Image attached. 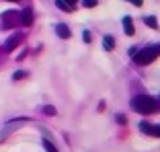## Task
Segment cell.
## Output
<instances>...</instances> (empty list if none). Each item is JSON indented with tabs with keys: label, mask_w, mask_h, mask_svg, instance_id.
<instances>
[{
	"label": "cell",
	"mask_w": 160,
	"mask_h": 152,
	"mask_svg": "<svg viewBox=\"0 0 160 152\" xmlns=\"http://www.w3.org/2000/svg\"><path fill=\"white\" fill-rule=\"evenodd\" d=\"M132 109L138 111V113H144V115H150L156 111V99L150 95H138L132 99Z\"/></svg>",
	"instance_id": "1"
},
{
	"label": "cell",
	"mask_w": 160,
	"mask_h": 152,
	"mask_svg": "<svg viewBox=\"0 0 160 152\" xmlns=\"http://www.w3.org/2000/svg\"><path fill=\"white\" fill-rule=\"evenodd\" d=\"M158 56H160V48H144L140 53L133 56V62H136L138 66H148V64L154 62Z\"/></svg>",
	"instance_id": "2"
},
{
	"label": "cell",
	"mask_w": 160,
	"mask_h": 152,
	"mask_svg": "<svg viewBox=\"0 0 160 152\" xmlns=\"http://www.w3.org/2000/svg\"><path fill=\"white\" fill-rule=\"evenodd\" d=\"M140 129H142L144 134H150V136H160V128L148 124V121H142V124H140Z\"/></svg>",
	"instance_id": "3"
},
{
	"label": "cell",
	"mask_w": 160,
	"mask_h": 152,
	"mask_svg": "<svg viewBox=\"0 0 160 152\" xmlns=\"http://www.w3.org/2000/svg\"><path fill=\"white\" fill-rule=\"evenodd\" d=\"M56 33L60 35L62 39H68V37H70V29H68V27H66L64 23H60V25L56 27Z\"/></svg>",
	"instance_id": "4"
},
{
	"label": "cell",
	"mask_w": 160,
	"mask_h": 152,
	"mask_svg": "<svg viewBox=\"0 0 160 152\" xmlns=\"http://www.w3.org/2000/svg\"><path fill=\"white\" fill-rule=\"evenodd\" d=\"M19 41H21V35H12V37L6 41V52H12V49L19 45Z\"/></svg>",
	"instance_id": "5"
},
{
	"label": "cell",
	"mask_w": 160,
	"mask_h": 152,
	"mask_svg": "<svg viewBox=\"0 0 160 152\" xmlns=\"http://www.w3.org/2000/svg\"><path fill=\"white\" fill-rule=\"evenodd\" d=\"M21 21H23V25H31L33 23V13H31L29 8H25L23 14H21Z\"/></svg>",
	"instance_id": "6"
},
{
	"label": "cell",
	"mask_w": 160,
	"mask_h": 152,
	"mask_svg": "<svg viewBox=\"0 0 160 152\" xmlns=\"http://www.w3.org/2000/svg\"><path fill=\"white\" fill-rule=\"evenodd\" d=\"M123 27H125V33L127 35H133V23H132V19H129V17H125V19H123Z\"/></svg>",
	"instance_id": "7"
},
{
	"label": "cell",
	"mask_w": 160,
	"mask_h": 152,
	"mask_svg": "<svg viewBox=\"0 0 160 152\" xmlns=\"http://www.w3.org/2000/svg\"><path fill=\"white\" fill-rule=\"evenodd\" d=\"M103 45H105V49H113V45H115V41H113V37H105L103 39Z\"/></svg>",
	"instance_id": "8"
},
{
	"label": "cell",
	"mask_w": 160,
	"mask_h": 152,
	"mask_svg": "<svg viewBox=\"0 0 160 152\" xmlns=\"http://www.w3.org/2000/svg\"><path fill=\"white\" fill-rule=\"evenodd\" d=\"M144 21H146V25H148V27H152V29L158 27V21H156V17H146Z\"/></svg>",
	"instance_id": "9"
},
{
	"label": "cell",
	"mask_w": 160,
	"mask_h": 152,
	"mask_svg": "<svg viewBox=\"0 0 160 152\" xmlns=\"http://www.w3.org/2000/svg\"><path fill=\"white\" fill-rule=\"evenodd\" d=\"M56 4L60 6L62 10H66V13H70V10H72V6L68 4V2H64V0H56Z\"/></svg>",
	"instance_id": "10"
},
{
	"label": "cell",
	"mask_w": 160,
	"mask_h": 152,
	"mask_svg": "<svg viewBox=\"0 0 160 152\" xmlns=\"http://www.w3.org/2000/svg\"><path fill=\"white\" fill-rule=\"evenodd\" d=\"M82 2H84L86 8H92V6H97V0H82Z\"/></svg>",
	"instance_id": "11"
},
{
	"label": "cell",
	"mask_w": 160,
	"mask_h": 152,
	"mask_svg": "<svg viewBox=\"0 0 160 152\" xmlns=\"http://www.w3.org/2000/svg\"><path fill=\"white\" fill-rule=\"evenodd\" d=\"M43 144H45V148H47V152H58V150H56V148H53V144H52V142H47V140H45V142H43Z\"/></svg>",
	"instance_id": "12"
},
{
	"label": "cell",
	"mask_w": 160,
	"mask_h": 152,
	"mask_svg": "<svg viewBox=\"0 0 160 152\" xmlns=\"http://www.w3.org/2000/svg\"><path fill=\"white\" fill-rule=\"evenodd\" d=\"M25 72H14V80H19V78H23Z\"/></svg>",
	"instance_id": "13"
},
{
	"label": "cell",
	"mask_w": 160,
	"mask_h": 152,
	"mask_svg": "<svg viewBox=\"0 0 160 152\" xmlns=\"http://www.w3.org/2000/svg\"><path fill=\"white\" fill-rule=\"evenodd\" d=\"M45 113H47V115H53L56 111H53V107H45Z\"/></svg>",
	"instance_id": "14"
},
{
	"label": "cell",
	"mask_w": 160,
	"mask_h": 152,
	"mask_svg": "<svg viewBox=\"0 0 160 152\" xmlns=\"http://www.w3.org/2000/svg\"><path fill=\"white\" fill-rule=\"evenodd\" d=\"M129 2H132V4H136V6H142V2H144V0H129Z\"/></svg>",
	"instance_id": "15"
},
{
	"label": "cell",
	"mask_w": 160,
	"mask_h": 152,
	"mask_svg": "<svg viewBox=\"0 0 160 152\" xmlns=\"http://www.w3.org/2000/svg\"><path fill=\"white\" fill-rule=\"evenodd\" d=\"M64 2H68V4H74L76 0H64Z\"/></svg>",
	"instance_id": "16"
},
{
	"label": "cell",
	"mask_w": 160,
	"mask_h": 152,
	"mask_svg": "<svg viewBox=\"0 0 160 152\" xmlns=\"http://www.w3.org/2000/svg\"><path fill=\"white\" fill-rule=\"evenodd\" d=\"M8 2H17V0H8Z\"/></svg>",
	"instance_id": "17"
}]
</instances>
